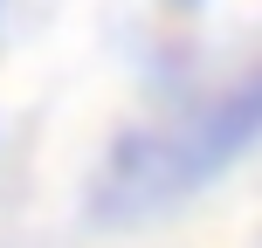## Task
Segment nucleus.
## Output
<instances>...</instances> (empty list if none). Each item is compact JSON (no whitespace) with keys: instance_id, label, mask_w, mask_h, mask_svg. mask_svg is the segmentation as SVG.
<instances>
[{"instance_id":"f257e3e1","label":"nucleus","mask_w":262,"mask_h":248,"mask_svg":"<svg viewBox=\"0 0 262 248\" xmlns=\"http://www.w3.org/2000/svg\"><path fill=\"white\" fill-rule=\"evenodd\" d=\"M255 138H262V69L235 76L228 90L200 97V104L172 110V118H159L145 131H131L118 152H111L90 207L104 221L159 214L172 200H186L193 186H207L214 172H228Z\"/></svg>"},{"instance_id":"f03ea898","label":"nucleus","mask_w":262,"mask_h":248,"mask_svg":"<svg viewBox=\"0 0 262 248\" xmlns=\"http://www.w3.org/2000/svg\"><path fill=\"white\" fill-rule=\"evenodd\" d=\"M172 7H200V0H172Z\"/></svg>"}]
</instances>
